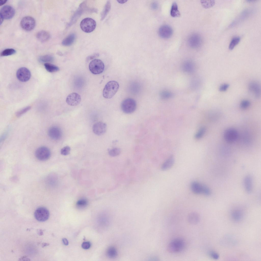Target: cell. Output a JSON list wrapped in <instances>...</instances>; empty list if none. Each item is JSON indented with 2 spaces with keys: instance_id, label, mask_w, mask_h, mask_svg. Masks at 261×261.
<instances>
[{
  "instance_id": "6da1fadb",
  "label": "cell",
  "mask_w": 261,
  "mask_h": 261,
  "mask_svg": "<svg viewBox=\"0 0 261 261\" xmlns=\"http://www.w3.org/2000/svg\"><path fill=\"white\" fill-rule=\"evenodd\" d=\"M119 84L114 81H110L105 85L103 91V95L107 99H110L113 97L117 92Z\"/></svg>"
},
{
  "instance_id": "7a4b0ae2",
  "label": "cell",
  "mask_w": 261,
  "mask_h": 261,
  "mask_svg": "<svg viewBox=\"0 0 261 261\" xmlns=\"http://www.w3.org/2000/svg\"><path fill=\"white\" fill-rule=\"evenodd\" d=\"M185 243L181 239H175L171 241L167 246V249L171 253H176L182 251L185 248Z\"/></svg>"
},
{
  "instance_id": "3957f363",
  "label": "cell",
  "mask_w": 261,
  "mask_h": 261,
  "mask_svg": "<svg viewBox=\"0 0 261 261\" xmlns=\"http://www.w3.org/2000/svg\"><path fill=\"white\" fill-rule=\"evenodd\" d=\"M137 107L136 101L134 99L129 98L123 100L121 104V109L123 111L127 114L134 112Z\"/></svg>"
},
{
  "instance_id": "277c9868",
  "label": "cell",
  "mask_w": 261,
  "mask_h": 261,
  "mask_svg": "<svg viewBox=\"0 0 261 261\" xmlns=\"http://www.w3.org/2000/svg\"><path fill=\"white\" fill-rule=\"evenodd\" d=\"M96 25L95 21L90 18H84L81 21L80 28L84 32L89 33L93 32L95 29Z\"/></svg>"
},
{
  "instance_id": "5b68a950",
  "label": "cell",
  "mask_w": 261,
  "mask_h": 261,
  "mask_svg": "<svg viewBox=\"0 0 261 261\" xmlns=\"http://www.w3.org/2000/svg\"><path fill=\"white\" fill-rule=\"evenodd\" d=\"M89 67L92 73L94 74H98L103 72L104 69L105 65L101 60L95 59L90 62Z\"/></svg>"
},
{
  "instance_id": "8992f818",
  "label": "cell",
  "mask_w": 261,
  "mask_h": 261,
  "mask_svg": "<svg viewBox=\"0 0 261 261\" xmlns=\"http://www.w3.org/2000/svg\"><path fill=\"white\" fill-rule=\"evenodd\" d=\"M51 155L50 150L47 147L42 146L38 148L35 152V156L38 160L45 161L48 159Z\"/></svg>"
},
{
  "instance_id": "52a82bcc",
  "label": "cell",
  "mask_w": 261,
  "mask_h": 261,
  "mask_svg": "<svg viewBox=\"0 0 261 261\" xmlns=\"http://www.w3.org/2000/svg\"><path fill=\"white\" fill-rule=\"evenodd\" d=\"M187 43L189 46L194 48L200 47L202 43V39L200 35L197 33H193L189 37Z\"/></svg>"
},
{
  "instance_id": "ba28073f",
  "label": "cell",
  "mask_w": 261,
  "mask_h": 261,
  "mask_svg": "<svg viewBox=\"0 0 261 261\" xmlns=\"http://www.w3.org/2000/svg\"><path fill=\"white\" fill-rule=\"evenodd\" d=\"M35 25V21L32 17L27 16L22 18L20 22V25L22 28L26 31L33 29Z\"/></svg>"
},
{
  "instance_id": "9c48e42d",
  "label": "cell",
  "mask_w": 261,
  "mask_h": 261,
  "mask_svg": "<svg viewBox=\"0 0 261 261\" xmlns=\"http://www.w3.org/2000/svg\"><path fill=\"white\" fill-rule=\"evenodd\" d=\"M34 216L36 219L40 221H44L47 220L49 216L48 210L46 208L41 207L38 208L35 211Z\"/></svg>"
},
{
  "instance_id": "30bf717a",
  "label": "cell",
  "mask_w": 261,
  "mask_h": 261,
  "mask_svg": "<svg viewBox=\"0 0 261 261\" xmlns=\"http://www.w3.org/2000/svg\"><path fill=\"white\" fill-rule=\"evenodd\" d=\"M17 77L20 81L25 82L30 79L31 73L30 71L25 67H21L16 72Z\"/></svg>"
},
{
  "instance_id": "8fae6325",
  "label": "cell",
  "mask_w": 261,
  "mask_h": 261,
  "mask_svg": "<svg viewBox=\"0 0 261 261\" xmlns=\"http://www.w3.org/2000/svg\"><path fill=\"white\" fill-rule=\"evenodd\" d=\"M224 135L226 141L229 143H232L237 140L238 134L236 130L233 128H230L226 129L225 131Z\"/></svg>"
},
{
  "instance_id": "7c38bea8",
  "label": "cell",
  "mask_w": 261,
  "mask_h": 261,
  "mask_svg": "<svg viewBox=\"0 0 261 261\" xmlns=\"http://www.w3.org/2000/svg\"><path fill=\"white\" fill-rule=\"evenodd\" d=\"M248 89L249 93L254 97L259 98L261 94V87L260 84L256 81H253L249 84Z\"/></svg>"
},
{
  "instance_id": "4fadbf2b",
  "label": "cell",
  "mask_w": 261,
  "mask_h": 261,
  "mask_svg": "<svg viewBox=\"0 0 261 261\" xmlns=\"http://www.w3.org/2000/svg\"><path fill=\"white\" fill-rule=\"evenodd\" d=\"M0 16L4 19H9L12 18L15 14V10L11 6L8 5H5L1 9Z\"/></svg>"
},
{
  "instance_id": "5bb4252c",
  "label": "cell",
  "mask_w": 261,
  "mask_h": 261,
  "mask_svg": "<svg viewBox=\"0 0 261 261\" xmlns=\"http://www.w3.org/2000/svg\"><path fill=\"white\" fill-rule=\"evenodd\" d=\"M159 36L163 38H168L172 35L173 30L172 28L168 25H163L161 26L158 30Z\"/></svg>"
},
{
  "instance_id": "9a60e30c",
  "label": "cell",
  "mask_w": 261,
  "mask_h": 261,
  "mask_svg": "<svg viewBox=\"0 0 261 261\" xmlns=\"http://www.w3.org/2000/svg\"><path fill=\"white\" fill-rule=\"evenodd\" d=\"M107 128L106 124L105 123L99 122L94 124L92 127L93 133L98 136L103 134L106 132Z\"/></svg>"
},
{
  "instance_id": "2e32d148",
  "label": "cell",
  "mask_w": 261,
  "mask_h": 261,
  "mask_svg": "<svg viewBox=\"0 0 261 261\" xmlns=\"http://www.w3.org/2000/svg\"><path fill=\"white\" fill-rule=\"evenodd\" d=\"M81 100L80 96L78 94L73 93L69 94L66 99V102L69 105L76 106L80 102Z\"/></svg>"
},
{
  "instance_id": "e0dca14e",
  "label": "cell",
  "mask_w": 261,
  "mask_h": 261,
  "mask_svg": "<svg viewBox=\"0 0 261 261\" xmlns=\"http://www.w3.org/2000/svg\"><path fill=\"white\" fill-rule=\"evenodd\" d=\"M48 134L49 137L53 140H57L60 139L62 136V132L59 127L54 126L49 128L48 131Z\"/></svg>"
},
{
  "instance_id": "ac0fdd59",
  "label": "cell",
  "mask_w": 261,
  "mask_h": 261,
  "mask_svg": "<svg viewBox=\"0 0 261 261\" xmlns=\"http://www.w3.org/2000/svg\"><path fill=\"white\" fill-rule=\"evenodd\" d=\"M205 186L202 185L198 182L194 181L191 185V188L192 192L195 194H199L203 193Z\"/></svg>"
},
{
  "instance_id": "d6986e66",
  "label": "cell",
  "mask_w": 261,
  "mask_h": 261,
  "mask_svg": "<svg viewBox=\"0 0 261 261\" xmlns=\"http://www.w3.org/2000/svg\"><path fill=\"white\" fill-rule=\"evenodd\" d=\"M244 213L240 209H237L233 210L230 213V217L234 221L238 222L241 220L243 218Z\"/></svg>"
},
{
  "instance_id": "ffe728a7",
  "label": "cell",
  "mask_w": 261,
  "mask_h": 261,
  "mask_svg": "<svg viewBox=\"0 0 261 261\" xmlns=\"http://www.w3.org/2000/svg\"><path fill=\"white\" fill-rule=\"evenodd\" d=\"M85 2H83L80 4L78 9L76 10L70 22L69 25H71L75 22L81 16L86 6Z\"/></svg>"
},
{
  "instance_id": "44dd1931",
  "label": "cell",
  "mask_w": 261,
  "mask_h": 261,
  "mask_svg": "<svg viewBox=\"0 0 261 261\" xmlns=\"http://www.w3.org/2000/svg\"><path fill=\"white\" fill-rule=\"evenodd\" d=\"M182 70L185 72L191 73L193 72L195 69L194 63L190 60H187L184 62L182 65Z\"/></svg>"
},
{
  "instance_id": "7402d4cb",
  "label": "cell",
  "mask_w": 261,
  "mask_h": 261,
  "mask_svg": "<svg viewBox=\"0 0 261 261\" xmlns=\"http://www.w3.org/2000/svg\"><path fill=\"white\" fill-rule=\"evenodd\" d=\"M37 38L42 42H45L48 41L50 37V34L47 31L42 30L38 31L36 34Z\"/></svg>"
},
{
  "instance_id": "603a6c76",
  "label": "cell",
  "mask_w": 261,
  "mask_h": 261,
  "mask_svg": "<svg viewBox=\"0 0 261 261\" xmlns=\"http://www.w3.org/2000/svg\"><path fill=\"white\" fill-rule=\"evenodd\" d=\"M174 156L171 155L162 164L161 166L162 170L165 171L171 168L174 165Z\"/></svg>"
},
{
  "instance_id": "cb8c5ba5",
  "label": "cell",
  "mask_w": 261,
  "mask_h": 261,
  "mask_svg": "<svg viewBox=\"0 0 261 261\" xmlns=\"http://www.w3.org/2000/svg\"><path fill=\"white\" fill-rule=\"evenodd\" d=\"M200 220L199 214L196 212H193L190 213L187 217L188 222L191 224H196L198 223Z\"/></svg>"
},
{
  "instance_id": "d4e9b609",
  "label": "cell",
  "mask_w": 261,
  "mask_h": 261,
  "mask_svg": "<svg viewBox=\"0 0 261 261\" xmlns=\"http://www.w3.org/2000/svg\"><path fill=\"white\" fill-rule=\"evenodd\" d=\"M251 177L250 176H247L245 178L244 183L245 190L248 193H250L252 190V183Z\"/></svg>"
},
{
  "instance_id": "484cf974",
  "label": "cell",
  "mask_w": 261,
  "mask_h": 261,
  "mask_svg": "<svg viewBox=\"0 0 261 261\" xmlns=\"http://www.w3.org/2000/svg\"><path fill=\"white\" fill-rule=\"evenodd\" d=\"M75 36V35L74 33L70 34L62 41V44L66 46L71 45L74 41Z\"/></svg>"
},
{
  "instance_id": "4316f807",
  "label": "cell",
  "mask_w": 261,
  "mask_h": 261,
  "mask_svg": "<svg viewBox=\"0 0 261 261\" xmlns=\"http://www.w3.org/2000/svg\"><path fill=\"white\" fill-rule=\"evenodd\" d=\"M171 16L173 17H178L180 15L178 6L176 2H174L172 5L170 11Z\"/></svg>"
},
{
  "instance_id": "83f0119b",
  "label": "cell",
  "mask_w": 261,
  "mask_h": 261,
  "mask_svg": "<svg viewBox=\"0 0 261 261\" xmlns=\"http://www.w3.org/2000/svg\"><path fill=\"white\" fill-rule=\"evenodd\" d=\"M111 4L110 1L107 2L104 9L101 14V20H102L106 18L110 10Z\"/></svg>"
},
{
  "instance_id": "f1b7e54d",
  "label": "cell",
  "mask_w": 261,
  "mask_h": 261,
  "mask_svg": "<svg viewBox=\"0 0 261 261\" xmlns=\"http://www.w3.org/2000/svg\"><path fill=\"white\" fill-rule=\"evenodd\" d=\"M44 66L46 70L50 72H55L59 70L58 67L49 63H45Z\"/></svg>"
},
{
  "instance_id": "f546056e",
  "label": "cell",
  "mask_w": 261,
  "mask_h": 261,
  "mask_svg": "<svg viewBox=\"0 0 261 261\" xmlns=\"http://www.w3.org/2000/svg\"><path fill=\"white\" fill-rule=\"evenodd\" d=\"M240 38L239 36H235L233 37L231 41L229 46V48L230 50H232L234 47L239 43Z\"/></svg>"
},
{
  "instance_id": "4dcf8cb0",
  "label": "cell",
  "mask_w": 261,
  "mask_h": 261,
  "mask_svg": "<svg viewBox=\"0 0 261 261\" xmlns=\"http://www.w3.org/2000/svg\"><path fill=\"white\" fill-rule=\"evenodd\" d=\"M54 59V57L52 56L49 55L41 56L39 58L40 61L45 63L51 62L53 61Z\"/></svg>"
},
{
  "instance_id": "1f68e13d",
  "label": "cell",
  "mask_w": 261,
  "mask_h": 261,
  "mask_svg": "<svg viewBox=\"0 0 261 261\" xmlns=\"http://www.w3.org/2000/svg\"><path fill=\"white\" fill-rule=\"evenodd\" d=\"M201 3L202 6L205 8H209L213 7L215 4V0H202Z\"/></svg>"
},
{
  "instance_id": "d6a6232c",
  "label": "cell",
  "mask_w": 261,
  "mask_h": 261,
  "mask_svg": "<svg viewBox=\"0 0 261 261\" xmlns=\"http://www.w3.org/2000/svg\"><path fill=\"white\" fill-rule=\"evenodd\" d=\"M120 149L118 148H114L109 149L108 153L109 155L112 157H115L120 155L121 153Z\"/></svg>"
},
{
  "instance_id": "836d02e7",
  "label": "cell",
  "mask_w": 261,
  "mask_h": 261,
  "mask_svg": "<svg viewBox=\"0 0 261 261\" xmlns=\"http://www.w3.org/2000/svg\"><path fill=\"white\" fill-rule=\"evenodd\" d=\"M117 254L116 249L114 247H110L107 250V255L110 257L113 258L116 257Z\"/></svg>"
},
{
  "instance_id": "e575fe53",
  "label": "cell",
  "mask_w": 261,
  "mask_h": 261,
  "mask_svg": "<svg viewBox=\"0 0 261 261\" xmlns=\"http://www.w3.org/2000/svg\"><path fill=\"white\" fill-rule=\"evenodd\" d=\"M16 51L12 48L6 49L3 51L1 53V56H7L14 54Z\"/></svg>"
},
{
  "instance_id": "d590c367",
  "label": "cell",
  "mask_w": 261,
  "mask_h": 261,
  "mask_svg": "<svg viewBox=\"0 0 261 261\" xmlns=\"http://www.w3.org/2000/svg\"><path fill=\"white\" fill-rule=\"evenodd\" d=\"M206 131V129L205 127H201L195 134V138L197 139H199L201 138L204 135Z\"/></svg>"
},
{
  "instance_id": "8d00e7d4",
  "label": "cell",
  "mask_w": 261,
  "mask_h": 261,
  "mask_svg": "<svg viewBox=\"0 0 261 261\" xmlns=\"http://www.w3.org/2000/svg\"><path fill=\"white\" fill-rule=\"evenodd\" d=\"M160 96L163 99H166L169 98L173 96V94L171 92L166 90H164L162 92L160 93Z\"/></svg>"
},
{
  "instance_id": "74e56055",
  "label": "cell",
  "mask_w": 261,
  "mask_h": 261,
  "mask_svg": "<svg viewBox=\"0 0 261 261\" xmlns=\"http://www.w3.org/2000/svg\"><path fill=\"white\" fill-rule=\"evenodd\" d=\"M87 204V201L86 199H81L77 202L76 204L79 208H83L86 206Z\"/></svg>"
},
{
  "instance_id": "f35d334b",
  "label": "cell",
  "mask_w": 261,
  "mask_h": 261,
  "mask_svg": "<svg viewBox=\"0 0 261 261\" xmlns=\"http://www.w3.org/2000/svg\"><path fill=\"white\" fill-rule=\"evenodd\" d=\"M250 103L249 100H244L241 102L240 106L241 109H244L248 108L250 106Z\"/></svg>"
},
{
  "instance_id": "ab89813d",
  "label": "cell",
  "mask_w": 261,
  "mask_h": 261,
  "mask_svg": "<svg viewBox=\"0 0 261 261\" xmlns=\"http://www.w3.org/2000/svg\"><path fill=\"white\" fill-rule=\"evenodd\" d=\"M31 108V107L29 106L21 109L16 112V116L18 117L21 116L30 110Z\"/></svg>"
},
{
  "instance_id": "60d3db41",
  "label": "cell",
  "mask_w": 261,
  "mask_h": 261,
  "mask_svg": "<svg viewBox=\"0 0 261 261\" xmlns=\"http://www.w3.org/2000/svg\"><path fill=\"white\" fill-rule=\"evenodd\" d=\"M70 147L68 146H66L61 149L60 153L62 155H66L70 153Z\"/></svg>"
},
{
  "instance_id": "b9f144b4",
  "label": "cell",
  "mask_w": 261,
  "mask_h": 261,
  "mask_svg": "<svg viewBox=\"0 0 261 261\" xmlns=\"http://www.w3.org/2000/svg\"><path fill=\"white\" fill-rule=\"evenodd\" d=\"M229 85L228 84H224L221 85L219 87V90L221 92L226 91L229 87Z\"/></svg>"
},
{
  "instance_id": "7bdbcfd3",
  "label": "cell",
  "mask_w": 261,
  "mask_h": 261,
  "mask_svg": "<svg viewBox=\"0 0 261 261\" xmlns=\"http://www.w3.org/2000/svg\"><path fill=\"white\" fill-rule=\"evenodd\" d=\"M91 243L89 242H83L82 244V247L84 249H89L91 246Z\"/></svg>"
},
{
  "instance_id": "ee69618b",
  "label": "cell",
  "mask_w": 261,
  "mask_h": 261,
  "mask_svg": "<svg viewBox=\"0 0 261 261\" xmlns=\"http://www.w3.org/2000/svg\"><path fill=\"white\" fill-rule=\"evenodd\" d=\"M209 255L211 257L214 259H217L219 257V255L218 254L214 251L210 252Z\"/></svg>"
},
{
  "instance_id": "f6af8a7d",
  "label": "cell",
  "mask_w": 261,
  "mask_h": 261,
  "mask_svg": "<svg viewBox=\"0 0 261 261\" xmlns=\"http://www.w3.org/2000/svg\"><path fill=\"white\" fill-rule=\"evenodd\" d=\"M198 79L194 80L192 82V86L193 88H195L198 87L199 84V82Z\"/></svg>"
},
{
  "instance_id": "bcb514c9",
  "label": "cell",
  "mask_w": 261,
  "mask_h": 261,
  "mask_svg": "<svg viewBox=\"0 0 261 261\" xmlns=\"http://www.w3.org/2000/svg\"><path fill=\"white\" fill-rule=\"evenodd\" d=\"M99 55L97 54H95L93 55L89 56L87 57V60H89L94 59L95 58L98 56Z\"/></svg>"
},
{
  "instance_id": "7dc6e473",
  "label": "cell",
  "mask_w": 261,
  "mask_h": 261,
  "mask_svg": "<svg viewBox=\"0 0 261 261\" xmlns=\"http://www.w3.org/2000/svg\"><path fill=\"white\" fill-rule=\"evenodd\" d=\"M151 7L152 9H156L158 8V4L156 2H153L151 4Z\"/></svg>"
},
{
  "instance_id": "c3c4849f",
  "label": "cell",
  "mask_w": 261,
  "mask_h": 261,
  "mask_svg": "<svg viewBox=\"0 0 261 261\" xmlns=\"http://www.w3.org/2000/svg\"><path fill=\"white\" fill-rule=\"evenodd\" d=\"M62 241L64 244L66 245H68L69 242L68 240L65 238H63L62 239Z\"/></svg>"
},
{
  "instance_id": "681fc988",
  "label": "cell",
  "mask_w": 261,
  "mask_h": 261,
  "mask_svg": "<svg viewBox=\"0 0 261 261\" xmlns=\"http://www.w3.org/2000/svg\"><path fill=\"white\" fill-rule=\"evenodd\" d=\"M117 1L119 3L124 4L126 3L127 1L126 0H117Z\"/></svg>"
},
{
  "instance_id": "f907efd6",
  "label": "cell",
  "mask_w": 261,
  "mask_h": 261,
  "mask_svg": "<svg viewBox=\"0 0 261 261\" xmlns=\"http://www.w3.org/2000/svg\"><path fill=\"white\" fill-rule=\"evenodd\" d=\"M7 1V0H1L0 1V5L1 6L3 5L6 3Z\"/></svg>"
},
{
  "instance_id": "816d5d0a",
  "label": "cell",
  "mask_w": 261,
  "mask_h": 261,
  "mask_svg": "<svg viewBox=\"0 0 261 261\" xmlns=\"http://www.w3.org/2000/svg\"><path fill=\"white\" fill-rule=\"evenodd\" d=\"M0 16V20H1V21H0V24L1 25L2 24V22H3V20H4V19L3 18L2 16Z\"/></svg>"
}]
</instances>
